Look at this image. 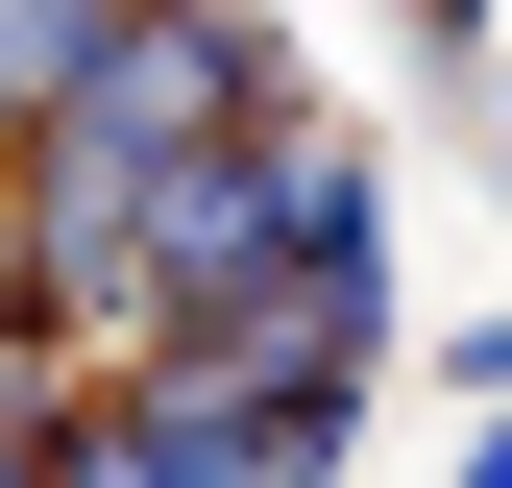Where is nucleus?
Segmentation results:
<instances>
[{
    "label": "nucleus",
    "instance_id": "1",
    "mask_svg": "<svg viewBox=\"0 0 512 488\" xmlns=\"http://www.w3.org/2000/svg\"><path fill=\"white\" fill-rule=\"evenodd\" d=\"M220 122H269V25H244V0H98V49L25 98V147L171 171V147H220Z\"/></svg>",
    "mask_w": 512,
    "mask_h": 488
},
{
    "label": "nucleus",
    "instance_id": "2",
    "mask_svg": "<svg viewBox=\"0 0 512 488\" xmlns=\"http://www.w3.org/2000/svg\"><path fill=\"white\" fill-rule=\"evenodd\" d=\"M147 342H220V366H269V391H391V244H269V269H220L196 318H147Z\"/></svg>",
    "mask_w": 512,
    "mask_h": 488
},
{
    "label": "nucleus",
    "instance_id": "3",
    "mask_svg": "<svg viewBox=\"0 0 512 488\" xmlns=\"http://www.w3.org/2000/svg\"><path fill=\"white\" fill-rule=\"evenodd\" d=\"M74 318H25V293H0V488H49V415H74Z\"/></svg>",
    "mask_w": 512,
    "mask_h": 488
},
{
    "label": "nucleus",
    "instance_id": "4",
    "mask_svg": "<svg viewBox=\"0 0 512 488\" xmlns=\"http://www.w3.org/2000/svg\"><path fill=\"white\" fill-rule=\"evenodd\" d=\"M74 49H98V0H0V147H25V98L74 74Z\"/></svg>",
    "mask_w": 512,
    "mask_h": 488
},
{
    "label": "nucleus",
    "instance_id": "5",
    "mask_svg": "<svg viewBox=\"0 0 512 488\" xmlns=\"http://www.w3.org/2000/svg\"><path fill=\"white\" fill-rule=\"evenodd\" d=\"M391 25H439V74H464V49H488V0H391Z\"/></svg>",
    "mask_w": 512,
    "mask_h": 488
}]
</instances>
